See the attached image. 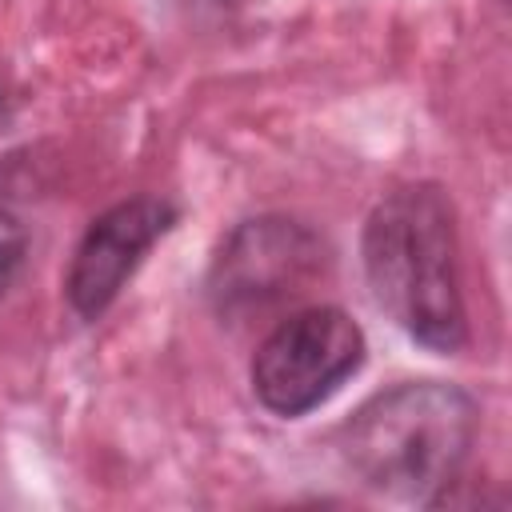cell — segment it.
Returning <instances> with one entry per match:
<instances>
[{
  "instance_id": "obj_1",
  "label": "cell",
  "mask_w": 512,
  "mask_h": 512,
  "mask_svg": "<svg viewBox=\"0 0 512 512\" xmlns=\"http://www.w3.org/2000/svg\"><path fill=\"white\" fill-rule=\"evenodd\" d=\"M364 272L376 304L424 348L460 352L468 316L456 272V220L436 184L384 196L364 224Z\"/></svg>"
},
{
  "instance_id": "obj_2",
  "label": "cell",
  "mask_w": 512,
  "mask_h": 512,
  "mask_svg": "<svg viewBox=\"0 0 512 512\" xmlns=\"http://www.w3.org/2000/svg\"><path fill=\"white\" fill-rule=\"evenodd\" d=\"M476 404L456 384L416 380L372 396L344 432L352 472L380 496L432 504L464 468Z\"/></svg>"
},
{
  "instance_id": "obj_3",
  "label": "cell",
  "mask_w": 512,
  "mask_h": 512,
  "mask_svg": "<svg viewBox=\"0 0 512 512\" xmlns=\"http://www.w3.org/2000/svg\"><path fill=\"white\" fill-rule=\"evenodd\" d=\"M364 364V332L340 308H304L280 320L252 356V392L276 416L320 408Z\"/></svg>"
},
{
  "instance_id": "obj_4",
  "label": "cell",
  "mask_w": 512,
  "mask_h": 512,
  "mask_svg": "<svg viewBox=\"0 0 512 512\" xmlns=\"http://www.w3.org/2000/svg\"><path fill=\"white\" fill-rule=\"evenodd\" d=\"M324 260L328 252L312 228L284 216L244 220L216 252L208 292L220 316L252 320L312 292Z\"/></svg>"
},
{
  "instance_id": "obj_5",
  "label": "cell",
  "mask_w": 512,
  "mask_h": 512,
  "mask_svg": "<svg viewBox=\"0 0 512 512\" xmlns=\"http://www.w3.org/2000/svg\"><path fill=\"white\" fill-rule=\"evenodd\" d=\"M172 220H176V208L156 196H136V200L108 208L84 232V240L72 256V268L64 280L68 304L84 320H96L116 300L124 280L136 272L144 252L172 228Z\"/></svg>"
},
{
  "instance_id": "obj_6",
  "label": "cell",
  "mask_w": 512,
  "mask_h": 512,
  "mask_svg": "<svg viewBox=\"0 0 512 512\" xmlns=\"http://www.w3.org/2000/svg\"><path fill=\"white\" fill-rule=\"evenodd\" d=\"M24 248H28V236H24V224L0 208V296L12 288L20 264H24Z\"/></svg>"
}]
</instances>
